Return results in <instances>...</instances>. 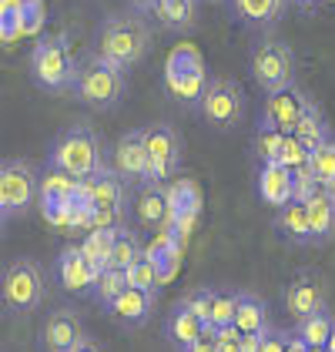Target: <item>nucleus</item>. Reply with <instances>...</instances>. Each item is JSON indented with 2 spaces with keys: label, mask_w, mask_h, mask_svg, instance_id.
I'll use <instances>...</instances> for the list:
<instances>
[{
  "label": "nucleus",
  "mask_w": 335,
  "mask_h": 352,
  "mask_svg": "<svg viewBox=\"0 0 335 352\" xmlns=\"http://www.w3.org/2000/svg\"><path fill=\"white\" fill-rule=\"evenodd\" d=\"M148 47H151V24L138 10L104 17V24L97 28V37H94V51L117 64L121 71H131L148 54Z\"/></svg>",
  "instance_id": "1"
},
{
  "label": "nucleus",
  "mask_w": 335,
  "mask_h": 352,
  "mask_svg": "<svg viewBox=\"0 0 335 352\" xmlns=\"http://www.w3.org/2000/svg\"><path fill=\"white\" fill-rule=\"evenodd\" d=\"M47 164L74 175V178H94V175H101L108 168L104 141L91 124H71L51 141Z\"/></svg>",
  "instance_id": "2"
},
{
  "label": "nucleus",
  "mask_w": 335,
  "mask_h": 352,
  "mask_svg": "<svg viewBox=\"0 0 335 352\" xmlns=\"http://www.w3.org/2000/svg\"><path fill=\"white\" fill-rule=\"evenodd\" d=\"M124 74L117 64H111L108 57H101L97 51H87L78 57L74 67V98L94 111H111L121 104L124 98Z\"/></svg>",
  "instance_id": "3"
},
{
  "label": "nucleus",
  "mask_w": 335,
  "mask_h": 352,
  "mask_svg": "<svg viewBox=\"0 0 335 352\" xmlns=\"http://www.w3.org/2000/svg\"><path fill=\"white\" fill-rule=\"evenodd\" d=\"M208 71L205 60L192 44H178L165 60V91L181 104V108H201V98L208 91Z\"/></svg>",
  "instance_id": "4"
},
{
  "label": "nucleus",
  "mask_w": 335,
  "mask_h": 352,
  "mask_svg": "<svg viewBox=\"0 0 335 352\" xmlns=\"http://www.w3.org/2000/svg\"><path fill=\"white\" fill-rule=\"evenodd\" d=\"M74 67L78 60L67 51V41L64 34H47V37H37V44L30 47V78L41 91H71L74 87Z\"/></svg>",
  "instance_id": "5"
},
{
  "label": "nucleus",
  "mask_w": 335,
  "mask_h": 352,
  "mask_svg": "<svg viewBox=\"0 0 335 352\" xmlns=\"http://www.w3.org/2000/svg\"><path fill=\"white\" fill-rule=\"evenodd\" d=\"M41 195V168L27 158H7L0 164V215L3 221L24 218Z\"/></svg>",
  "instance_id": "6"
},
{
  "label": "nucleus",
  "mask_w": 335,
  "mask_h": 352,
  "mask_svg": "<svg viewBox=\"0 0 335 352\" xmlns=\"http://www.w3.org/2000/svg\"><path fill=\"white\" fill-rule=\"evenodd\" d=\"M251 78L265 94H279L295 84V51L285 41H262L251 51Z\"/></svg>",
  "instance_id": "7"
},
{
  "label": "nucleus",
  "mask_w": 335,
  "mask_h": 352,
  "mask_svg": "<svg viewBox=\"0 0 335 352\" xmlns=\"http://www.w3.org/2000/svg\"><path fill=\"white\" fill-rule=\"evenodd\" d=\"M44 302V272L34 258H14L3 269V305L17 316H30Z\"/></svg>",
  "instance_id": "8"
},
{
  "label": "nucleus",
  "mask_w": 335,
  "mask_h": 352,
  "mask_svg": "<svg viewBox=\"0 0 335 352\" xmlns=\"http://www.w3.org/2000/svg\"><path fill=\"white\" fill-rule=\"evenodd\" d=\"M198 111H201V118H205L215 131H231V128L242 121V111H245L242 84L235 81V78H211Z\"/></svg>",
  "instance_id": "9"
},
{
  "label": "nucleus",
  "mask_w": 335,
  "mask_h": 352,
  "mask_svg": "<svg viewBox=\"0 0 335 352\" xmlns=\"http://www.w3.org/2000/svg\"><path fill=\"white\" fill-rule=\"evenodd\" d=\"M144 141H148V155H151V182L165 185L168 178L178 175V168L185 162V141L171 124H144Z\"/></svg>",
  "instance_id": "10"
},
{
  "label": "nucleus",
  "mask_w": 335,
  "mask_h": 352,
  "mask_svg": "<svg viewBox=\"0 0 335 352\" xmlns=\"http://www.w3.org/2000/svg\"><path fill=\"white\" fill-rule=\"evenodd\" d=\"M111 168L131 185L141 188L151 182V155H148V141H144V128H131L117 138L111 151Z\"/></svg>",
  "instance_id": "11"
},
{
  "label": "nucleus",
  "mask_w": 335,
  "mask_h": 352,
  "mask_svg": "<svg viewBox=\"0 0 335 352\" xmlns=\"http://www.w3.org/2000/svg\"><path fill=\"white\" fill-rule=\"evenodd\" d=\"M325 278L312 269H299L292 275V282L285 285V312L302 322L315 312H325Z\"/></svg>",
  "instance_id": "12"
},
{
  "label": "nucleus",
  "mask_w": 335,
  "mask_h": 352,
  "mask_svg": "<svg viewBox=\"0 0 335 352\" xmlns=\"http://www.w3.org/2000/svg\"><path fill=\"white\" fill-rule=\"evenodd\" d=\"M308 108H312V98H308L299 84H292V87H285V91H279V94H265V104H262V124L279 128V131H285V135H292L295 124H299V118H302Z\"/></svg>",
  "instance_id": "13"
},
{
  "label": "nucleus",
  "mask_w": 335,
  "mask_h": 352,
  "mask_svg": "<svg viewBox=\"0 0 335 352\" xmlns=\"http://www.w3.org/2000/svg\"><path fill=\"white\" fill-rule=\"evenodd\" d=\"M54 275L64 292H71V296H94V282H97L101 272L91 265V258L81 252V245H67L57 255Z\"/></svg>",
  "instance_id": "14"
},
{
  "label": "nucleus",
  "mask_w": 335,
  "mask_h": 352,
  "mask_svg": "<svg viewBox=\"0 0 335 352\" xmlns=\"http://www.w3.org/2000/svg\"><path fill=\"white\" fill-rule=\"evenodd\" d=\"M81 339H84V325L74 309H57V312H51L44 329H41V349L44 352H71Z\"/></svg>",
  "instance_id": "15"
},
{
  "label": "nucleus",
  "mask_w": 335,
  "mask_h": 352,
  "mask_svg": "<svg viewBox=\"0 0 335 352\" xmlns=\"http://www.w3.org/2000/svg\"><path fill=\"white\" fill-rule=\"evenodd\" d=\"M168 205H171V218L168 225L178 232L181 242H188V232L195 228V218H198V208H201V191L192 185V182H174L168 188Z\"/></svg>",
  "instance_id": "16"
},
{
  "label": "nucleus",
  "mask_w": 335,
  "mask_h": 352,
  "mask_svg": "<svg viewBox=\"0 0 335 352\" xmlns=\"http://www.w3.org/2000/svg\"><path fill=\"white\" fill-rule=\"evenodd\" d=\"M258 195L265 205H272L279 212L281 205L295 201V171L285 164H262L258 168Z\"/></svg>",
  "instance_id": "17"
},
{
  "label": "nucleus",
  "mask_w": 335,
  "mask_h": 352,
  "mask_svg": "<svg viewBox=\"0 0 335 352\" xmlns=\"http://www.w3.org/2000/svg\"><path fill=\"white\" fill-rule=\"evenodd\" d=\"M275 235L288 245H312V221H308V201H288L275 212Z\"/></svg>",
  "instance_id": "18"
},
{
  "label": "nucleus",
  "mask_w": 335,
  "mask_h": 352,
  "mask_svg": "<svg viewBox=\"0 0 335 352\" xmlns=\"http://www.w3.org/2000/svg\"><path fill=\"white\" fill-rule=\"evenodd\" d=\"M154 298L158 296H151V292L131 285L114 305H108V316H111L117 325H124V329H141V325L151 319V312H154Z\"/></svg>",
  "instance_id": "19"
},
{
  "label": "nucleus",
  "mask_w": 335,
  "mask_h": 352,
  "mask_svg": "<svg viewBox=\"0 0 335 352\" xmlns=\"http://www.w3.org/2000/svg\"><path fill=\"white\" fill-rule=\"evenodd\" d=\"M135 218L144 228H165L171 218V205H168V191L158 182L141 185L135 195Z\"/></svg>",
  "instance_id": "20"
},
{
  "label": "nucleus",
  "mask_w": 335,
  "mask_h": 352,
  "mask_svg": "<svg viewBox=\"0 0 335 352\" xmlns=\"http://www.w3.org/2000/svg\"><path fill=\"white\" fill-rule=\"evenodd\" d=\"M285 3L288 0H231V14L251 30H272L281 21Z\"/></svg>",
  "instance_id": "21"
},
{
  "label": "nucleus",
  "mask_w": 335,
  "mask_h": 352,
  "mask_svg": "<svg viewBox=\"0 0 335 352\" xmlns=\"http://www.w3.org/2000/svg\"><path fill=\"white\" fill-rule=\"evenodd\" d=\"M198 3L201 0H158L151 17L168 34H188L198 24Z\"/></svg>",
  "instance_id": "22"
},
{
  "label": "nucleus",
  "mask_w": 335,
  "mask_h": 352,
  "mask_svg": "<svg viewBox=\"0 0 335 352\" xmlns=\"http://www.w3.org/2000/svg\"><path fill=\"white\" fill-rule=\"evenodd\" d=\"M165 332H168V339H171L174 349L188 352L198 339L208 332V322H201L195 312H188L185 305H174V312L168 316V322H165Z\"/></svg>",
  "instance_id": "23"
},
{
  "label": "nucleus",
  "mask_w": 335,
  "mask_h": 352,
  "mask_svg": "<svg viewBox=\"0 0 335 352\" xmlns=\"http://www.w3.org/2000/svg\"><path fill=\"white\" fill-rule=\"evenodd\" d=\"M308 221H312V245H329L335 239V191L322 188L308 201Z\"/></svg>",
  "instance_id": "24"
},
{
  "label": "nucleus",
  "mask_w": 335,
  "mask_h": 352,
  "mask_svg": "<svg viewBox=\"0 0 335 352\" xmlns=\"http://www.w3.org/2000/svg\"><path fill=\"white\" fill-rule=\"evenodd\" d=\"M235 325H238V332L242 336H262L265 329H268V305H265V298L255 296V292H238V316H235Z\"/></svg>",
  "instance_id": "25"
},
{
  "label": "nucleus",
  "mask_w": 335,
  "mask_h": 352,
  "mask_svg": "<svg viewBox=\"0 0 335 352\" xmlns=\"http://www.w3.org/2000/svg\"><path fill=\"white\" fill-rule=\"evenodd\" d=\"M292 135L299 138L308 151H315L319 144H325V141L332 138L329 135V121H325V114H322V108H319L315 101H312V108L299 118V124H295V131H292Z\"/></svg>",
  "instance_id": "26"
},
{
  "label": "nucleus",
  "mask_w": 335,
  "mask_h": 352,
  "mask_svg": "<svg viewBox=\"0 0 335 352\" xmlns=\"http://www.w3.org/2000/svg\"><path fill=\"white\" fill-rule=\"evenodd\" d=\"M114 239H117V228H91V232L84 235L81 252L91 258V265H94L97 272L108 269V258H111Z\"/></svg>",
  "instance_id": "27"
},
{
  "label": "nucleus",
  "mask_w": 335,
  "mask_h": 352,
  "mask_svg": "<svg viewBox=\"0 0 335 352\" xmlns=\"http://www.w3.org/2000/svg\"><path fill=\"white\" fill-rule=\"evenodd\" d=\"M144 258V248H141L138 235L131 228H117V239H114V248H111V258H108V269H121V272H131V265Z\"/></svg>",
  "instance_id": "28"
},
{
  "label": "nucleus",
  "mask_w": 335,
  "mask_h": 352,
  "mask_svg": "<svg viewBox=\"0 0 335 352\" xmlns=\"http://www.w3.org/2000/svg\"><path fill=\"white\" fill-rule=\"evenodd\" d=\"M285 141H288L285 131L268 128V124H258V128H255V138H251V148H255V155H258L262 164H275V162H281Z\"/></svg>",
  "instance_id": "29"
},
{
  "label": "nucleus",
  "mask_w": 335,
  "mask_h": 352,
  "mask_svg": "<svg viewBox=\"0 0 335 352\" xmlns=\"http://www.w3.org/2000/svg\"><path fill=\"white\" fill-rule=\"evenodd\" d=\"M332 329H335V319H332V312L325 309V312H315V316H308L302 322H295L292 332H295L299 339H305L312 349H319V346H329Z\"/></svg>",
  "instance_id": "30"
},
{
  "label": "nucleus",
  "mask_w": 335,
  "mask_h": 352,
  "mask_svg": "<svg viewBox=\"0 0 335 352\" xmlns=\"http://www.w3.org/2000/svg\"><path fill=\"white\" fill-rule=\"evenodd\" d=\"M128 289H131V275H128V272L104 269L101 275H97V282H94V296L91 298H97V302L108 309V305H114V302L124 296Z\"/></svg>",
  "instance_id": "31"
},
{
  "label": "nucleus",
  "mask_w": 335,
  "mask_h": 352,
  "mask_svg": "<svg viewBox=\"0 0 335 352\" xmlns=\"http://www.w3.org/2000/svg\"><path fill=\"white\" fill-rule=\"evenodd\" d=\"M0 28H3V44L24 37V0H0Z\"/></svg>",
  "instance_id": "32"
},
{
  "label": "nucleus",
  "mask_w": 335,
  "mask_h": 352,
  "mask_svg": "<svg viewBox=\"0 0 335 352\" xmlns=\"http://www.w3.org/2000/svg\"><path fill=\"white\" fill-rule=\"evenodd\" d=\"M312 171H315V178H319L322 188L335 191V141L332 138L312 151Z\"/></svg>",
  "instance_id": "33"
},
{
  "label": "nucleus",
  "mask_w": 335,
  "mask_h": 352,
  "mask_svg": "<svg viewBox=\"0 0 335 352\" xmlns=\"http://www.w3.org/2000/svg\"><path fill=\"white\" fill-rule=\"evenodd\" d=\"M215 298H218V292H215V289H208V285H198V289H188L185 296L178 298V305H185L188 312H195L201 322L211 325V309H215Z\"/></svg>",
  "instance_id": "34"
},
{
  "label": "nucleus",
  "mask_w": 335,
  "mask_h": 352,
  "mask_svg": "<svg viewBox=\"0 0 335 352\" xmlns=\"http://www.w3.org/2000/svg\"><path fill=\"white\" fill-rule=\"evenodd\" d=\"M128 275H131V285H135V289H144V292H151V296L161 292V278H158V269H154L151 258H138Z\"/></svg>",
  "instance_id": "35"
},
{
  "label": "nucleus",
  "mask_w": 335,
  "mask_h": 352,
  "mask_svg": "<svg viewBox=\"0 0 335 352\" xmlns=\"http://www.w3.org/2000/svg\"><path fill=\"white\" fill-rule=\"evenodd\" d=\"M235 316H238V292H218L215 309H211V325L215 329L235 325Z\"/></svg>",
  "instance_id": "36"
},
{
  "label": "nucleus",
  "mask_w": 335,
  "mask_h": 352,
  "mask_svg": "<svg viewBox=\"0 0 335 352\" xmlns=\"http://www.w3.org/2000/svg\"><path fill=\"white\" fill-rule=\"evenodd\" d=\"M285 168H292V171H302V168H308L312 164V151H308L305 144L299 141L295 135H288V141H285V151H281V162Z\"/></svg>",
  "instance_id": "37"
},
{
  "label": "nucleus",
  "mask_w": 335,
  "mask_h": 352,
  "mask_svg": "<svg viewBox=\"0 0 335 352\" xmlns=\"http://www.w3.org/2000/svg\"><path fill=\"white\" fill-rule=\"evenodd\" d=\"M181 245H174L171 252H165L161 258H154V269H158V278H161V285H168L174 275H178V269H181Z\"/></svg>",
  "instance_id": "38"
},
{
  "label": "nucleus",
  "mask_w": 335,
  "mask_h": 352,
  "mask_svg": "<svg viewBox=\"0 0 335 352\" xmlns=\"http://www.w3.org/2000/svg\"><path fill=\"white\" fill-rule=\"evenodd\" d=\"M44 28V0H24V34H41Z\"/></svg>",
  "instance_id": "39"
},
{
  "label": "nucleus",
  "mask_w": 335,
  "mask_h": 352,
  "mask_svg": "<svg viewBox=\"0 0 335 352\" xmlns=\"http://www.w3.org/2000/svg\"><path fill=\"white\" fill-rule=\"evenodd\" d=\"M262 352H288V332L281 329H265V339H262Z\"/></svg>",
  "instance_id": "40"
},
{
  "label": "nucleus",
  "mask_w": 335,
  "mask_h": 352,
  "mask_svg": "<svg viewBox=\"0 0 335 352\" xmlns=\"http://www.w3.org/2000/svg\"><path fill=\"white\" fill-rule=\"evenodd\" d=\"M188 352H218V342H215V325H208V332H205V336H201Z\"/></svg>",
  "instance_id": "41"
},
{
  "label": "nucleus",
  "mask_w": 335,
  "mask_h": 352,
  "mask_svg": "<svg viewBox=\"0 0 335 352\" xmlns=\"http://www.w3.org/2000/svg\"><path fill=\"white\" fill-rule=\"evenodd\" d=\"M262 339H265V332L262 336H255V332L242 336V352H262Z\"/></svg>",
  "instance_id": "42"
},
{
  "label": "nucleus",
  "mask_w": 335,
  "mask_h": 352,
  "mask_svg": "<svg viewBox=\"0 0 335 352\" xmlns=\"http://www.w3.org/2000/svg\"><path fill=\"white\" fill-rule=\"evenodd\" d=\"M288 352H312V346H308L305 339H299L295 332H288Z\"/></svg>",
  "instance_id": "43"
},
{
  "label": "nucleus",
  "mask_w": 335,
  "mask_h": 352,
  "mask_svg": "<svg viewBox=\"0 0 335 352\" xmlns=\"http://www.w3.org/2000/svg\"><path fill=\"white\" fill-rule=\"evenodd\" d=\"M71 352H104V349H101V342H94V339H87V336H84V339Z\"/></svg>",
  "instance_id": "44"
},
{
  "label": "nucleus",
  "mask_w": 335,
  "mask_h": 352,
  "mask_svg": "<svg viewBox=\"0 0 335 352\" xmlns=\"http://www.w3.org/2000/svg\"><path fill=\"white\" fill-rule=\"evenodd\" d=\"M154 3H158V0H131V10H138V14L148 17V14L154 10Z\"/></svg>",
  "instance_id": "45"
},
{
  "label": "nucleus",
  "mask_w": 335,
  "mask_h": 352,
  "mask_svg": "<svg viewBox=\"0 0 335 352\" xmlns=\"http://www.w3.org/2000/svg\"><path fill=\"white\" fill-rule=\"evenodd\" d=\"M292 7H299V10H308V7H315V3H322V0H288Z\"/></svg>",
  "instance_id": "46"
},
{
  "label": "nucleus",
  "mask_w": 335,
  "mask_h": 352,
  "mask_svg": "<svg viewBox=\"0 0 335 352\" xmlns=\"http://www.w3.org/2000/svg\"><path fill=\"white\" fill-rule=\"evenodd\" d=\"M329 352H335V329H332V336H329V346H325Z\"/></svg>",
  "instance_id": "47"
},
{
  "label": "nucleus",
  "mask_w": 335,
  "mask_h": 352,
  "mask_svg": "<svg viewBox=\"0 0 335 352\" xmlns=\"http://www.w3.org/2000/svg\"><path fill=\"white\" fill-rule=\"evenodd\" d=\"M312 352H329V349H325V346H319V349H312Z\"/></svg>",
  "instance_id": "48"
},
{
  "label": "nucleus",
  "mask_w": 335,
  "mask_h": 352,
  "mask_svg": "<svg viewBox=\"0 0 335 352\" xmlns=\"http://www.w3.org/2000/svg\"><path fill=\"white\" fill-rule=\"evenodd\" d=\"M208 3H224V0H208ZM228 3H231V0H228Z\"/></svg>",
  "instance_id": "49"
},
{
  "label": "nucleus",
  "mask_w": 335,
  "mask_h": 352,
  "mask_svg": "<svg viewBox=\"0 0 335 352\" xmlns=\"http://www.w3.org/2000/svg\"><path fill=\"white\" fill-rule=\"evenodd\" d=\"M329 3H335V0H329Z\"/></svg>",
  "instance_id": "50"
}]
</instances>
